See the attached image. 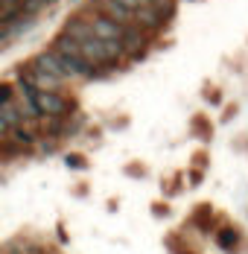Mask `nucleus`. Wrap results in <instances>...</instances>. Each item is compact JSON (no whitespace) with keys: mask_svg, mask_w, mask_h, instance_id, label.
<instances>
[{"mask_svg":"<svg viewBox=\"0 0 248 254\" xmlns=\"http://www.w3.org/2000/svg\"><path fill=\"white\" fill-rule=\"evenodd\" d=\"M79 56L85 62H91L94 67H108L123 56V44L120 41H102L97 35H91V38H85L79 44Z\"/></svg>","mask_w":248,"mask_h":254,"instance_id":"f257e3e1","label":"nucleus"},{"mask_svg":"<svg viewBox=\"0 0 248 254\" xmlns=\"http://www.w3.org/2000/svg\"><path fill=\"white\" fill-rule=\"evenodd\" d=\"M32 100H35L38 114H47V117H64L73 108L59 91H41V88H35V97Z\"/></svg>","mask_w":248,"mask_h":254,"instance_id":"f03ea898","label":"nucleus"},{"mask_svg":"<svg viewBox=\"0 0 248 254\" xmlns=\"http://www.w3.org/2000/svg\"><path fill=\"white\" fill-rule=\"evenodd\" d=\"M24 79H29L35 88H41V91H59L62 88V82H64V76H56L53 70H47L38 59L32 62V64H26V70L21 73Z\"/></svg>","mask_w":248,"mask_h":254,"instance_id":"7ed1b4c3","label":"nucleus"},{"mask_svg":"<svg viewBox=\"0 0 248 254\" xmlns=\"http://www.w3.org/2000/svg\"><path fill=\"white\" fill-rule=\"evenodd\" d=\"M91 29H94V35L102 38V41H120V44H123L125 32H128V26L125 24L114 21V18H108V15H102V12H99L97 18H91Z\"/></svg>","mask_w":248,"mask_h":254,"instance_id":"20e7f679","label":"nucleus"},{"mask_svg":"<svg viewBox=\"0 0 248 254\" xmlns=\"http://www.w3.org/2000/svg\"><path fill=\"white\" fill-rule=\"evenodd\" d=\"M99 12L108 15V18H114V21H120V24H131L134 21V9H128V6L117 3V0H102L99 3Z\"/></svg>","mask_w":248,"mask_h":254,"instance_id":"39448f33","label":"nucleus"},{"mask_svg":"<svg viewBox=\"0 0 248 254\" xmlns=\"http://www.w3.org/2000/svg\"><path fill=\"white\" fill-rule=\"evenodd\" d=\"M64 35H67V38H73L76 44H82L85 38H91V35H94L91 21H85V18H70V21L64 24Z\"/></svg>","mask_w":248,"mask_h":254,"instance_id":"423d86ee","label":"nucleus"},{"mask_svg":"<svg viewBox=\"0 0 248 254\" xmlns=\"http://www.w3.org/2000/svg\"><path fill=\"white\" fill-rule=\"evenodd\" d=\"M216 243L222 246L225 252H234V249H237V243H240V234H237L234 228H222V231H219V237H216Z\"/></svg>","mask_w":248,"mask_h":254,"instance_id":"0eeeda50","label":"nucleus"},{"mask_svg":"<svg viewBox=\"0 0 248 254\" xmlns=\"http://www.w3.org/2000/svg\"><path fill=\"white\" fill-rule=\"evenodd\" d=\"M12 102V85H0V108Z\"/></svg>","mask_w":248,"mask_h":254,"instance_id":"6e6552de","label":"nucleus"},{"mask_svg":"<svg viewBox=\"0 0 248 254\" xmlns=\"http://www.w3.org/2000/svg\"><path fill=\"white\" fill-rule=\"evenodd\" d=\"M15 140H18V143H24V146H29V143H32V134L24 131V128H15Z\"/></svg>","mask_w":248,"mask_h":254,"instance_id":"1a4fd4ad","label":"nucleus"},{"mask_svg":"<svg viewBox=\"0 0 248 254\" xmlns=\"http://www.w3.org/2000/svg\"><path fill=\"white\" fill-rule=\"evenodd\" d=\"M67 167H73V170H82V167H85V161H82L79 155H67Z\"/></svg>","mask_w":248,"mask_h":254,"instance_id":"9d476101","label":"nucleus"},{"mask_svg":"<svg viewBox=\"0 0 248 254\" xmlns=\"http://www.w3.org/2000/svg\"><path fill=\"white\" fill-rule=\"evenodd\" d=\"M117 3H123V6H128V9H140L146 0H117Z\"/></svg>","mask_w":248,"mask_h":254,"instance_id":"9b49d317","label":"nucleus"},{"mask_svg":"<svg viewBox=\"0 0 248 254\" xmlns=\"http://www.w3.org/2000/svg\"><path fill=\"white\" fill-rule=\"evenodd\" d=\"M6 128H9V123H6V120H3V114H0V134H3Z\"/></svg>","mask_w":248,"mask_h":254,"instance_id":"f8f14e48","label":"nucleus"},{"mask_svg":"<svg viewBox=\"0 0 248 254\" xmlns=\"http://www.w3.org/2000/svg\"><path fill=\"white\" fill-rule=\"evenodd\" d=\"M146 3H155V0H146Z\"/></svg>","mask_w":248,"mask_h":254,"instance_id":"ddd939ff","label":"nucleus"}]
</instances>
